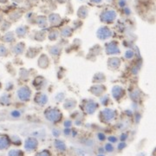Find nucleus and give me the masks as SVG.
Instances as JSON below:
<instances>
[{"label": "nucleus", "instance_id": "4", "mask_svg": "<svg viewBox=\"0 0 156 156\" xmlns=\"http://www.w3.org/2000/svg\"><path fill=\"white\" fill-rule=\"evenodd\" d=\"M107 149H109V150H112V148H111L110 146H108V145H107Z\"/></svg>", "mask_w": 156, "mask_h": 156}, {"label": "nucleus", "instance_id": "3", "mask_svg": "<svg viewBox=\"0 0 156 156\" xmlns=\"http://www.w3.org/2000/svg\"><path fill=\"white\" fill-rule=\"evenodd\" d=\"M6 53V49L3 45H0V56H4Z\"/></svg>", "mask_w": 156, "mask_h": 156}, {"label": "nucleus", "instance_id": "1", "mask_svg": "<svg viewBox=\"0 0 156 156\" xmlns=\"http://www.w3.org/2000/svg\"><path fill=\"white\" fill-rule=\"evenodd\" d=\"M9 140L5 136L0 137V149H5L9 147Z\"/></svg>", "mask_w": 156, "mask_h": 156}, {"label": "nucleus", "instance_id": "2", "mask_svg": "<svg viewBox=\"0 0 156 156\" xmlns=\"http://www.w3.org/2000/svg\"><path fill=\"white\" fill-rule=\"evenodd\" d=\"M3 40L5 42H11L13 40V34L11 32H8L5 35V37H3Z\"/></svg>", "mask_w": 156, "mask_h": 156}]
</instances>
